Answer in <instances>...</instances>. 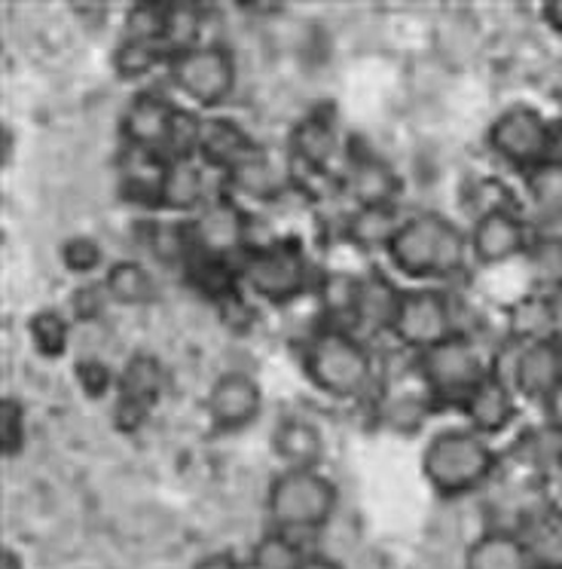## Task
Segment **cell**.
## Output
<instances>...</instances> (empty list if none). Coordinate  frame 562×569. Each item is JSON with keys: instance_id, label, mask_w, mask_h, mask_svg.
<instances>
[{"instance_id": "obj_1", "label": "cell", "mask_w": 562, "mask_h": 569, "mask_svg": "<svg viewBox=\"0 0 562 569\" xmlns=\"http://www.w3.org/2000/svg\"><path fill=\"white\" fill-rule=\"evenodd\" d=\"M385 254L391 267L407 279L415 282L446 279L462 270L468 258V233H462L440 211H415L403 218Z\"/></svg>"}, {"instance_id": "obj_2", "label": "cell", "mask_w": 562, "mask_h": 569, "mask_svg": "<svg viewBox=\"0 0 562 569\" xmlns=\"http://www.w3.org/2000/svg\"><path fill=\"white\" fill-rule=\"evenodd\" d=\"M422 478L440 499H462L474 493L499 469V450L489 438L468 426L440 429L422 450Z\"/></svg>"}, {"instance_id": "obj_3", "label": "cell", "mask_w": 562, "mask_h": 569, "mask_svg": "<svg viewBox=\"0 0 562 569\" xmlns=\"http://www.w3.org/2000/svg\"><path fill=\"white\" fill-rule=\"evenodd\" d=\"M303 373L321 396L333 401H354L364 398L367 389L373 386L377 365L373 352L352 328L324 325L303 343Z\"/></svg>"}, {"instance_id": "obj_4", "label": "cell", "mask_w": 562, "mask_h": 569, "mask_svg": "<svg viewBox=\"0 0 562 569\" xmlns=\"http://www.w3.org/2000/svg\"><path fill=\"white\" fill-rule=\"evenodd\" d=\"M340 508V487L321 469H279L267 487L269 527L312 536L330 527Z\"/></svg>"}, {"instance_id": "obj_5", "label": "cell", "mask_w": 562, "mask_h": 569, "mask_svg": "<svg viewBox=\"0 0 562 569\" xmlns=\"http://www.w3.org/2000/svg\"><path fill=\"white\" fill-rule=\"evenodd\" d=\"M489 361L471 337L455 331L434 347L415 352V373L425 396L438 405H462L489 377Z\"/></svg>"}, {"instance_id": "obj_6", "label": "cell", "mask_w": 562, "mask_h": 569, "mask_svg": "<svg viewBox=\"0 0 562 569\" xmlns=\"http://www.w3.org/2000/svg\"><path fill=\"white\" fill-rule=\"evenodd\" d=\"M239 276L254 298L267 300L272 307H288L312 288L309 258L303 248L288 239L248 248L239 258Z\"/></svg>"}, {"instance_id": "obj_7", "label": "cell", "mask_w": 562, "mask_h": 569, "mask_svg": "<svg viewBox=\"0 0 562 569\" xmlns=\"http://www.w3.org/2000/svg\"><path fill=\"white\" fill-rule=\"evenodd\" d=\"M165 74L171 87L178 89V96H183L199 111H218L239 83L235 56L220 43H195L187 50L171 52Z\"/></svg>"}, {"instance_id": "obj_8", "label": "cell", "mask_w": 562, "mask_h": 569, "mask_svg": "<svg viewBox=\"0 0 562 569\" xmlns=\"http://www.w3.org/2000/svg\"><path fill=\"white\" fill-rule=\"evenodd\" d=\"M486 148L516 172H529L550 157V117L535 104H511L489 123Z\"/></svg>"}, {"instance_id": "obj_9", "label": "cell", "mask_w": 562, "mask_h": 569, "mask_svg": "<svg viewBox=\"0 0 562 569\" xmlns=\"http://www.w3.org/2000/svg\"><path fill=\"white\" fill-rule=\"evenodd\" d=\"M401 347L422 352L455 335L452 298L440 288H403L401 307L389 331Z\"/></svg>"}, {"instance_id": "obj_10", "label": "cell", "mask_w": 562, "mask_h": 569, "mask_svg": "<svg viewBox=\"0 0 562 569\" xmlns=\"http://www.w3.org/2000/svg\"><path fill=\"white\" fill-rule=\"evenodd\" d=\"M532 251L529 223L508 206H489L468 230V254L480 267H504Z\"/></svg>"}, {"instance_id": "obj_11", "label": "cell", "mask_w": 562, "mask_h": 569, "mask_svg": "<svg viewBox=\"0 0 562 569\" xmlns=\"http://www.w3.org/2000/svg\"><path fill=\"white\" fill-rule=\"evenodd\" d=\"M263 413V386L248 371L218 373L205 392V417L218 435L251 429Z\"/></svg>"}, {"instance_id": "obj_12", "label": "cell", "mask_w": 562, "mask_h": 569, "mask_svg": "<svg viewBox=\"0 0 562 569\" xmlns=\"http://www.w3.org/2000/svg\"><path fill=\"white\" fill-rule=\"evenodd\" d=\"M520 401L548 405L562 396V340L553 335L532 337L513 356L508 371Z\"/></svg>"}, {"instance_id": "obj_13", "label": "cell", "mask_w": 562, "mask_h": 569, "mask_svg": "<svg viewBox=\"0 0 562 569\" xmlns=\"http://www.w3.org/2000/svg\"><path fill=\"white\" fill-rule=\"evenodd\" d=\"M178 113H181V108L169 96L157 92V89L134 92L120 117L122 148L150 150V153H162L165 157Z\"/></svg>"}, {"instance_id": "obj_14", "label": "cell", "mask_w": 562, "mask_h": 569, "mask_svg": "<svg viewBox=\"0 0 562 569\" xmlns=\"http://www.w3.org/2000/svg\"><path fill=\"white\" fill-rule=\"evenodd\" d=\"M193 246L202 254L214 258H242L248 251V214L235 199H211L205 209L190 218Z\"/></svg>"}, {"instance_id": "obj_15", "label": "cell", "mask_w": 562, "mask_h": 569, "mask_svg": "<svg viewBox=\"0 0 562 569\" xmlns=\"http://www.w3.org/2000/svg\"><path fill=\"white\" fill-rule=\"evenodd\" d=\"M459 410L468 420V429H474L476 435H483V438L492 441L495 435L508 432L516 422V417H520V396L513 392L508 377H501L499 371H489L486 380L464 398Z\"/></svg>"}, {"instance_id": "obj_16", "label": "cell", "mask_w": 562, "mask_h": 569, "mask_svg": "<svg viewBox=\"0 0 562 569\" xmlns=\"http://www.w3.org/2000/svg\"><path fill=\"white\" fill-rule=\"evenodd\" d=\"M257 150H260V144L235 120L205 117L202 120V136H199V150H195V162H202L211 172L230 174L244 160H251Z\"/></svg>"}, {"instance_id": "obj_17", "label": "cell", "mask_w": 562, "mask_h": 569, "mask_svg": "<svg viewBox=\"0 0 562 569\" xmlns=\"http://www.w3.org/2000/svg\"><path fill=\"white\" fill-rule=\"evenodd\" d=\"M269 447L281 469H321L328 457V438L309 417H284L275 422Z\"/></svg>"}, {"instance_id": "obj_18", "label": "cell", "mask_w": 562, "mask_h": 569, "mask_svg": "<svg viewBox=\"0 0 562 569\" xmlns=\"http://www.w3.org/2000/svg\"><path fill=\"white\" fill-rule=\"evenodd\" d=\"M337 123L328 108H315L297 120L288 138V157L293 166H303L305 172H328L330 160L337 157Z\"/></svg>"}, {"instance_id": "obj_19", "label": "cell", "mask_w": 562, "mask_h": 569, "mask_svg": "<svg viewBox=\"0 0 562 569\" xmlns=\"http://www.w3.org/2000/svg\"><path fill=\"white\" fill-rule=\"evenodd\" d=\"M165 169H169V160L162 153L126 148L120 160L122 199H129L132 206H144V209L159 211V193H162Z\"/></svg>"}, {"instance_id": "obj_20", "label": "cell", "mask_w": 562, "mask_h": 569, "mask_svg": "<svg viewBox=\"0 0 562 569\" xmlns=\"http://www.w3.org/2000/svg\"><path fill=\"white\" fill-rule=\"evenodd\" d=\"M529 560L535 569H562V506L544 502L532 508L520 527Z\"/></svg>"}, {"instance_id": "obj_21", "label": "cell", "mask_w": 562, "mask_h": 569, "mask_svg": "<svg viewBox=\"0 0 562 569\" xmlns=\"http://www.w3.org/2000/svg\"><path fill=\"white\" fill-rule=\"evenodd\" d=\"M205 166L195 160H169L162 193H159V211L171 214H199L205 209L208 197V178Z\"/></svg>"}, {"instance_id": "obj_22", "label": "cell", "mask_w": 562, "mask_h": 569, "mask_svg": "<svg viewBox=\"0 0 562 569\" xmlns=\"http://www.w3.org/2000/svg\"><path fill=\"white\" fill-rule=\"evenodd\" d=\"M464 569H535L516 530H483L464 551Z\"/></svg>"}, {"instance_id": "obj_23", "label": "cell", "mask_w": 562, "mask_h": 569, "mask_svg": "<svg viewBox=\"0 0 562 569\" xmlns=\"http://www.w3.org/2000/svg\"><path fill=\"white\" fill-rule=\"evenodd\" d=\"M101 284L117 307H150L159 300V282L141 260L122 258L104 267Z\"/></svg>"}, {"instance_id": "obj_24", "label": "cell", "mask_w": 562, "mask_h": 569, "mask_svg": "<svg viewBox=\"0 0 562 569\" xmlns=\"http://www.w3.org/2000/svg\"><path fill=\"white\" fill-rule=\"evenodd\" d=\"M407 214H401L398 202H377V206H354V211L345 221V236L349 242L364 251H377V248L391 246V239L398 233Z\"/></svg>"}, {"instance_id": "obj_25", "label": "cell", "mask_w": 562, "mask_h": 569, "mask_svg": "<svg viewBox=\"0 0 562 569\" xmlns=\"http://www.w3.org/2000/svg\"><path fill=\"white\" fill-rule=\"evenodd\" d=\"M345 187L352 193L354 206H377V202H398V174L391 172L385 160H379L373 153L352 157Z\"/></svg>"}, {"instance_id": "obj_26", "label": "cell", "mask_w": 562, "mask_h": 569, "mask_svg": "<svg viewBox=\"0 0 562 569\" xmlns=\"http://www.w3.org/2000/svg\"><path fill=\"white\" fill-rule=\"evenodd\" d=\"M401 284H394L385 272L361 276V300H358V328L370 331H391V322L401 307Z\"/></svg>"}, {"instance_id": "obj_27", "label": "cell", "mask_w": 562, "mask_h": 569, "mask_svg": "<svg viewBox=\"0 0 562 569\" xmlns=\"http://www.w3.org/2000/svg\"><path fill=\"white\" fill-rule=\"evenodd\" d=\"M318 300L328 316V325L358 328V300H361V276L349 270H330L318 279Z\"/></svg>"}, {"instance_id": "obj_28", "label": "cell", "mask_w": 562, "mask_h": 569, "mask_svg": "<svg viewBox=\"0 0 562 569\" xmlns=\"http://www.w3.org/2000/svg\"><path fill=\"white\" fill-rule=\"evenodd\" d=\"M227 181H230L232 190L242 193V197L260 199V202H272V199L284 193V187H288V172L269 157L267 150L260 148L251 160H244L235 172L227 174Z\"/></svg>"}, {"instance_id": "obj_29", "label": "cell", "mask_w": 562, "mask_h": 569, "mask_svg": "<svg viewBox=\"0 0 562 569\" xmlns=\"http://www.w3.org/2000/svg\"><path fill=\"white\" fill-rule=\"evenodd\" d=\"M162 386H165V373H162V361L150 352H138L126 361L120 371V383H117V396L138 401L144 408L157 410L159 398H162Z\"/></svg>"}, {"instance_id": "obj_30", "label": "cell", "mask_w": 562, "mask_h": 569, "mask_svg": "<svg viewBox=\"0 0 562 569\" xmlns=\"http://www.w3.org/2000/svg\"><path fill=\"white\" fill-rule=\"evenodd\" d=\"M309 555L312 551H305L303 536L279 530V527H269L251 545L248 563H251V569H300Z\"/></svg>"}, {"instance_id": "obj_31", "label": "cell", "mask_w": 562, "mask_h": 569, "mask_svg": "<svg viewBox=\"0 0 562 569\" xmlns=\"http://www.w3.org/2000/svg\"><path fill=\"white\" fill-rule=\"evenodd\" d=\"M169 28L171 3H132L122 19V40H134V43L169 52Z\"/></svg>"}, {"instance_id": "obj_32", "label": "cell", "mask_w": 562, "mask_h": 569, "mask_svg": "<svg viewBox=\"0 0 562 569\" xmlns=\"http://www.w3.org/2000/svg\"><path fill=\"white\" fill-rule=\"evenodd\" d=\"M525 197L532 209L550 223H562V162L544 160L523 174Z\"/></svg>"}, {"instance_id": "obj_33", "label": "cell", "mask_w": 562, "mask_h": 569, "mask_svg": "<svg viewBox=\"0 0 562 569\" xmlns=\"http://www.w3.org/2000/svg\"><path fill=\"white\" fill-rule=\"evenodd\" d=\"M28 340H31V347L40 359H61L71 347V319L61 310H52V307L37 310L28 319Z\"/></svg>"}, {"instance_id": "obj_34", "label": "cell", "mask_w": 562, "mask_h": 569, "mask_svg": "<svg viewBox=\"0 0 562 569\" xmlns=\"http://www.w3.org/2000/svg\"><path fill=\"white\" fill-rule=\"evenodd\" d=\"M165 62H169V52L159 47H147V43H134V40H120L113 50V71L122 80H141Z\"/></svg>"}, {"instance_id": "obj_35", "label": "cell", "mask_w": 562, "mask_h": 569, "mask_svg": "<svg viewBox=\"0 0 562 569\" xmlns=\"http://www.w3.org/2000/svg\"><path fill=\"white\" fill-rule=\"evenodd\" d=\"M59 260L64 270L86 279V276H92V272H98L104 267V248H101V242L92 239V236H68L59 246Z\"/></svg>"}, {"instance_id": "obj_36", "label": "cell", "mask_w": 562, "mask_h": 569, "mask_svg": "<svg viewBox=\"0 0 562 569\" xmlns=\"http://www.w3.org/2000/svg\"><path fill=\"white\" fill-rule=\"evenodd\" d=\"M28 438V417H24L22 401L16 396L0 398V450L3 457L12 459L24 450Z\"/></svg>"}, {"instance_id": "obj_37", "label": "cell", "mask_w": 562, "mask_h": 569, "mask_svg": "<svg viewBox=\"0 0 562 569\" xmlns=\"http://www.w3.org/2000/svg\"><path fill=\"white\" fill-rule=\"evenodd\" d=\"M77 386L86 398L92 401H101V398H113L117 396V383H120V373L110 368L108 361L101 359H83L77 361Z\"/></svg>"}, {"instance_id": "obj_38", "label": "cell", "mask_w": 562, "mask_h": 569, "mask_svg": "<svg viewBox=\"0 0 562 569\" xmlns=\"http://www.w3.org/2000/svg\"><path fill=\"white\" fill-rule=\"evenodd\" d=\"M110 307L108 291L101 282L80 284L71 295V312L77 322H96L101 312Z\"/></svg>"}, {"instance_id": "obj_39", "label": "cell", "mask_w": 562, "mask_h": 569, "mask_svg": "<svg viewBox=\"0 0 562 569\" xmlns=\"http://www.w3.org/2000/svg\"><path fill=\"white\" fill-rule=\"evenodd\" d=\"M193 569H251V563H248V557L235 555L232 548H218V551L199 557Z\"/></svg>"}, {"instance_id": "obj_40", "label": "cell", "mask_w": 562, "mask_h": 569, "mask_svg": "<svg viewBox=\"0 0 562 569\" xmlns=\"http://www.w3.org/2000/svg\"><path fill=\"white\" fill-rule=\"evenodd\" d=\"M541 19H544V26L562 38V0H544L541 3Z\"/></svg>"}, {"instance_id": "obj_41", "label": "cell", "mask_w": 562, "mask_h": 569, "mask_svg": "<svg viewBox=\"0 0 562 569\" xmlns=\"http://www.w3.org/2000/svg\"><path fill=\"white\" fill-rule=\"evenodd\" d=\"M562 162V117H550V157Z\"/></svg>"}, {"instance_id": "obj_42", "label": "cell", "mask_w": 562, "mask_h": 569, "mask_svg": "<svg viewBox=\"0 0 562 569\" xmlns=\"http://www.w3.org/2000/svg\"><path fill=\"white\" fill-rule=\"evenodd\" d=\"M300 569H345L337 560V557H330V555H318V551H312V555L305 557L303 560V567Z\"/></svg>"}, {"instance_id": "obj_43", "label": "cell", "mask_w": 562, "mask_h": 569, "mask_svg": "<svg viewBox=\"0 0 562 569\" xmlns=\"http://www.w3.org/2000/svg\"><path fill=\"white\" fill-rule=\"evenodd\" d=\"M0 569H24V560L19 555V548H12V545H3L0 548Z\"/></svg>"}, {"instance_id": "obj_44", "label": "cell", "mask_w": 562, "mask_h": 569, "mask_svg": "<svg viewBox=\"0 0 562 569\" xmlns=\"http://www.w3.org/2000/svg\"><path fill=\"white\" fill-rule=\"evenodd\" d=\"M550 478H553V490H556V502L562 506V453L556 457V462L550 466Z\"/></svg>"}, {"instance_id": "obj_45", "label": "cell", "mask_w": 562, "mask_h": 569, "mask_svg": "<svg viewBox=\"0 0 562 569\" xmlns=\"http://www.w3.org/2000/svg\"><path fill=\"white\" fill-rule=\"evenodd\" d=\"M10 126H3V166L10 162Z\"/></svg>"}]
</instances>
